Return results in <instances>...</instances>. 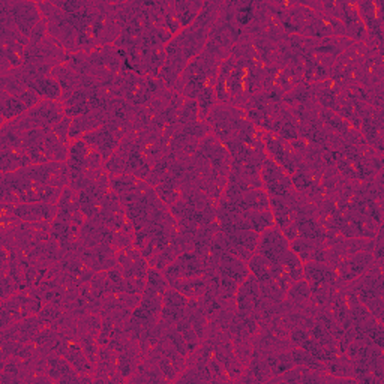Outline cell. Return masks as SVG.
<instances>
[{
	"instance_id": "6da1fadb",
	"label": "cell",
	"mask_w": 384,
	"mask_h": 384,
	"mask_svg": "<svg viewBox=\"0 0 384 384\" xmlns=\"http://www.w3.org/2000/svg\"><path fill=\"white\" fill-rule=\"evenodd\" d=\"M219 63L206 53H201L188 63L182 72L181 80L174 88V93L182 95L185 99L200 98L208 88H215L219 72Z\"/></svg>"
},
{
	"instance_id": "7a4b0ae2",
	"label": "cell",
	"mask_w": 384,
	"mask_h": 384,
	"mask_svg": "<svg viewBox=\"0 0 384 384\" xmlns=\"http://www.w3.org/2000/svg\"><path fill=\"white\" fill-rule=\"evenodd\" d=\"M345 294L348 299H353V301L365 305L374 315V319L383 323L384 284L383 269L380 264H374V267L370 272L348 283Z\"/></svg>"
},
{
	"instance_id": "3957f363",
	"label": "cell",
	"mask_w": 384,
	"mask_h": 384,
	"mask_svg": "<svg viewBox=\"0 0 384 384\" xmlns=\"http://www.w3.org/2000/svg\"><path fill=\"white\" fill-rule=\"evenodd\" d=\"M65 119V110L62 102L41 99L37 107L30 108L28 113L14 121L15 126L20 131H33V130H53Z\"/></svg>"
},
{
	"instance_id": "277c9868",
	"label": "cell",
	"mask_w": 384,
	"mask_h": 384,
	"mask_svg": "<svg viewBox=\"0 0 384 384\" xmlns=\"http://www.w3.org/2000/svg\"><path fill=\"white\" fill-rule=\"evenodd\" d=\"M210 134L221 143H225L230 137L237 134L248 123V119L242 108L232 105H215L208 116Z\"/></svg>"
},
{
	"instance_id": "5b68a950",
	"label": "cell",
	"mask_w": 384,
	"mask_h": 384,
	"mask_svg": "<svg viewBox=\"0 0 384 384\" xmlns=\"http://www.w3.org/2000/svg\"><path fill=\"white\" fill-rule=\"evenodd\" d=\"M0 11L8 14L24 38H29L32 30L44 20L38 3L28 2V0H2L0 2Z\"/></svg>"
},
{
	"instance_id": "8992f818",
	"label": "cell",
	"mask_w": 384,
	"mask_h": 384,
	"mask_svg": "<svg viewBox=\"0 0 384 384\" xmlns=\"http://www.w3.org/2000/svg\"><path fill=\"white\" fill-rule=\"evenodd\" d=\"M264 150L267 158L275 161L288 176H293L305 164L303 156L299 155L290 141L276 134H264Z\"/></svg>"
},
{
	"instance_id": "52a82bcc",
	"label": "cell",
	"mask_w": 384,
	"mask_h": 384,
	"mask_svg": "<svg viewBox=\"0 0 384 384\" xmlns=\"http://www.w3.org/2000/svg\"><path fill=\"white\" fill-rule=\"evenodd\" d=\"M117 266L122 269L125 278L132 283L137 293L141 294L146 287L149 261L134 245L117 251Z\"/></svg>"
},
{
	"instance_id": "ba28073f",
	"label": "cell",
	"mask_w": 384,
	"mask_h": 384,
	"mask_svg": "<svg viewBox=\"0 0 384 384\" xmlns=\"http://www.w3.org/2000/svg\"><path fill=\"white\" fill-rule=\"evenodd\" d=\"M162 275L165 276L168 284L176 283V281L181 279L200 278L206 275V264H204L197 252L191 250L182 252L173 263H170L168 266L162 270Z\"/></svg>"
},
{
	"instance_id": "9c48e42d",
	"label": "cell",
	"mask_w": 384,
	"mask_h": 384,
	"mask_svg": "<svg viewBox=\"0 0 384 384\" xmlns=\"http://www.w3.org/2000/svg\"><path fill=\"white\" fill-rule=\"evenodd\" d=\"M71 254H75L95 273L107 272L117 266V250L113 245H98L95 248H86L79 241Z\"/></svg>"
},
{
	"instance_id": "30bf717a",
	"label": "cell",
	"mask_w": 384,
	"mask_h": 384,
	"mask_svg": "<svg viewBox=\"0 0 384 384\" xmlns=\"http://www.w3.org/2000/svg\"><path fill=\"white\" fill-rule=\"evenodd\" d=\"M2 213L19 218L23 223L50 221L57 216V204L50 203H2Z\"/></svg>"
},
{
	"instance_id": "8fae6325",
	"label": "cell",
	"mask_w": 384,
	"mask_h": 384,
	"mask_svg": "<svg viewBox=\"0 0 384 384\" xmlns=\"http://www.w3.org/2000/svg\"><path fill=\"white\" fill-rule=\"evenodd\" d=\"M219 234L223 237L228 251L245 263L255 254L260 239V234L250 228H232L219 232Z\"/></svg>"
},
{
	"instance_id": "7c38bea8",
	"label": "cell",
	"mask_w": 384,
	"mask_h": 384,
	"mask_svg": "<svg viewBox=\"0 0 384 384\" xmlns=\"http://www.w3.org/2000/svg\"><path fill=\"white\" fill-rule=\"evenodd\" d=\"M383 110H377L366 105L361 112V126L366 146L374 149L381 156L383 155Z\"/></svg>"
},
{
	"instance_id": "4fadbf2b",
	"label": "cell",
	"mask_w": 384,
	"mask_h": 384,
	"mask_svg": "<svg viewBox=\"0 0 384 384\" xmlns=\"http://www.w3.org/2000/svg\"><path fill=\"white\" fill-rule=\"evenodd\" d=\"M290 250V241L281 232V228L273 227L260 234L255 254L261 255L273 264H278L281 257Z\"/></svg>"
},
{
	"instance_id": "5bb4252c",
	"label": "cell",
	"mask_w": 384,
	"mask_h": 384,
	"mask_svg": "<svg viewBox=\"0 0 384 384\" xmlns=\"http://www.w3.org/2000/svg\"><path fill=\"white\" fill-rule=\"evenodd\" d=\"M374 264L377 263H375L371 252L359 251L348 255L344 260H341L335 266V269L341 279H343L345 284H348L359 276L365 275L366 272H370L374 267Z\"/></svg>"
},
{
	"instance_id": "9a60e30c",
	"label": "cell",
	"mask_w": 384,
	"mask_h": 384,
	"mask_svg": "<svg viewBox=\"0 0 384 384\" xmlns=\"http://www.w3.org/2000/svg\"><path fill=\"white\" fill-rule=\"evenodd\" d=\"M173 39L176 41V44L181 47L185 57L191 62L192 59L203 53V50L209 41V30L200 29L197 26L192 24L190 28L182 29Z\"/></svg>"
},
{
	"instance_id": "2e32d148",
	"label": "cell",
	"mask_w": 384,
	"mask_h": 384,
	"mask_svg": "<svg viewBox=\"0 0 384 384\" xmlns=\"http://www.w3.org/2000/svg\"><path fill=\"white\" fill-rule=\"evenodd\" d=\"M32 311L29 292L28 290H23V292L15 293L14 296L2 302V312H0V317H2V329L28 319Z\"/></svg>"
},
{
	"instance_id": "e0dca14e",
	"label": "cell",
	"mask_w": 384,
	"mask_h": 384,
	"mask_svg": "<svg viewBox=\"0 0 384 384\" xmlns=\"http://www.w3.org/2000/svg\"><path fill=\"white\" fill-rule=\"evenodd\" d=\"M81 140L86 141L88 146L95 150L104 161H107L110 156L113 155V153L117 152L119 146H121V141H122V140H119L105 125H102V126L97 128V130L88 132Z\"/></svg>"
},
{
	"instance_id": "ac0fdd59",
	"label": "cell",
	"mask_w": 384,
	"mask_h": 384,
	"mask_svg": "<svg viewBox=\"0 0 384 384\" xmlns=\"http://www.w3.org/2000/svg\"><path fill=\"white\" fill-rule=\"evenodd\" d=\"M46 327L39 315H30L19 323H14L11 326L2 329V339L6 341H19V343H32L39 330Z\"/></svg>"
},
{
	"instance_id": "d6986e66",
	"label": "cell",
	"mask_w": 384,
	"mask_h": 384,
	"mask_svg": "<svg viewBox=\"0 0 384 384\" xmlns=\"http://www.w3.org/2000/svg\"><path fill=\"white\" fill-rule=\"evenodd\" d=\"M188 303H190V299L181 292H177L176 288L168 287L164 293V299H162V312L159 321L176 324L179 320L183 319Z\"/></svg>"
},
{
	"instance_id": "ffe728a7",
	"label": "cell",
	"mask_w": 384,
	"mask_h": 384,
	"mask_svg": "<svg viewBox=\"0 0 384 384\" xmlns=\"http://www.w3.org/2000/svg\"><path fill=\"white\" fill-rule=\"evenodd\" d=\"M290 251L294 252L303 264L308 261H327V246L303 237H296L294 241L290 242Z\"/></svg>"
},
{
	"instance_id": "44dd1931",
	"label": "cell",
	"mask_w": 384,
	"mask_h": 384,
	"mask_svg": "<svg viewBox=\"0 0 384 384\" xmlns=\"http://www.w3.org/2000/svg\"><path fill=\"white\" fill-rule=\"evenodd\" d=\"M352 46H353V42L347 38L332 37L327 39L315 41L314 51H315V54L327 59V61H330V62H336V59Z\"/></svg>"
},
{
	"instance_id": "7402d4cb",
	"label": "cell",
	"mask_w": 384,
	"mask_h": 384,
	"mask_svg": "<svg viewBox=\"0 0 384 384\" xmlns=\"http://www.w3.org/2000/svg\"><path fill=\"white\" fill-rule=\"evenodd\" d=\"M28 113V108L24 107L19 97L10 95L6 92H0V117H2V125L17 121L23 114Z\"/></svg>"
},
{
	"instance_id": "603a6c76",
	"label": "cell",
	"mask_w": 384,
	"mask_h": 384,
	"mask_svg": "<svg viewBox=\"0 0 384 384\" xmlns=\"http://www.w3.org/2000/svg\"><path fill=\"white\" fill-rule=\"evenodd\" d=\"M30 88L38 93V95L41 97V99L62 102L63 89L61 86V83H59L54 79V77H51V75L39 77V79L32 81Z\"/></svg>"
},
{
	"instance_id": "cb8c5ba5",
	"label": "cell",
	"mask_w": 384,
	"mask_h": 384,
	"mask_svg": "<svg viewBox=\"0 0 384 384\" xmlns=\"http://www.w3.org/2000/svg\"><path fill=\"white\" fill-rule=\"evenodd\" d=\"M311 297H312V288L308 281L302 278L290 284L287 290L285 301L292 306H294V308L303 310L310 305Z\"/></svg>"
},
{
	"instance_id": "d4e9b609",
	"label": "cell",
	"mask_w": 384,
	"mask_h": 384,
	"mask_svg": "<svg viewBox=\"0 0 384 384\" xmlns=\"http://www.w3.org/2000/svg\"><path fill=\"white\" fill-rule=\"evenodd\" d=\"M32 165V159L24 150L0 149V170L2 173H14L17 170Z\"/></svg>"
},
{
	"instance_id": "484cf974",
	"label": "cell",
	"mask_w": 384,
	"mask_h": 384,
	"mask_svg": "<svg viewBox=\"0 0 384 384\" xmlns=\"http://www.w3.org/2000/svg\"><path fill=\"white\" fill-rule=\"evenodd\" d=\"M203 3V0H179V2H173L177 21L182 29L190 28L194 24L199 12L201 11Z\"/></svg>"
},
{
	"instance_id": "4316f807",
	"label": "cell",
	"mask_w": 384,
	"mask_h": 384,
	"mask_svg": "<svg viewBox=\"0 0 384 384\" xmlns=\"http://www.w3.org/2000/svg\"><path fill=\"white\" fill-rule=\"evenodd\" d=\"M170 287L176 288L177 292H181L188 299H199L203 294H206L209 292V288H210L209 281H208L206 276L181 279V281H176V283L170 284Z\"/></svg>"
},
{
	"instance_id": "83f0119b",
	"label": "cell",
	"mask_w": 384,
	"mask_h": 384,
	"mask_svg": "<svg viewBox=\"0 0 384 384\" xmlns=\"http://www.w3.org/2000/svg\"><path fill=\"white\" fill-rule=\"evenodd\" d=\"M155 192L159 197V200L162 201V204L170 208V206H173L176 201L181 200L182 183L177 182L176 179L168 176L161 183H158L155 186Z\"/></svg>"
},
{
	"instance_id": "f1b7e54d",
	"label": "cell",
	"mask_w": 384,
	"mask_h": 384,
	"mask_svg": "<svg viewBox=\"0 0 384 384\" xmlns=\"http://www.w3.org/2000/svg\"><path fill=\"white\" fill-rule=\"evenodd\" d=\"M183 317L188 320V323L191 324V327L194 329L195 335L200 338V341L206 338L209 320L206 319V315L203 314V311L199 308L197 303H195L194 299H190V303H188V306H186Z\"/></svg>"
},
{
	"instance_id": "f546056e",
	"label": "cell",
	"mask_w": 384,
	"mask_h": 384,
	"mask_svg": "<svg viewBox=\"0 0 384 384\" xmlns=\"http://www.w3.org/2000/svg\"><path fill=\"white\" fill-rule=\"evenodd\" d=\"M79 210H80L79 192L74 191L71 186L63 188L61 199L57 201V218L70 221L74 213H77Z\"/></svg>"
},
{
	"instance_id": "4dcf8cb0",
	"label": "cell",
	"mask_w": 384,
	"mask_h": 384,
	"mask_svg": "<svg viewBox=\"0 0 384 384\" xmlns=\"http://www.w3.org/2000/svg\"><path fill=\"white\" fill-rule=\"evenodd\" d=\"M245 223L252 232L261 234L269 228L276 227L275 216H273L272 210H260V212H246L243 213Z\"/></svg>"
},
{
	"instance_id": "1f68e13d",
	"label": "cell",
	"mask_w": 384,
	"mask_h": 384,
	"mask_svg": "<svg viewBox=\"0 0 384 384\" xmlns=\"http://www.w3.org/2000/svg\"><path fill=\"white\" fill-rule=\"evenodd\" d=\"M223 3L221 0H213V2H204L201 11L199 12L197 19L194 21V26H197L200 29L209 30L213 28V24L216 23V20L219 19V12L221 8H223Z\"/></svg>"
},
{
	"instance_id": "d6a6232c",
	"label": "cell",
	"mask_w": 384,
	"mask_h": 384,
	"mask_svg": "<svg viewBox=\"0 0 384 384\" xmlns=\"http://www.w3.org/2000/svg\"><path fill=\"white\" fill-rule=\"evenodd\" d=\"M0 149L23 150V131L14 122L3 123L0 131Z\"/></svg>"
},
{
	"instance_id": "836d02e7",
	"label": "cell",
	"mask_w": 384,
	"mask_h": 384,
	"mask_svg": "<svg viewBox=\"0 0 384 384\" xmlns=\"http://www.w3.org/2000/svg\"><path fill=\"white\" fill-rule=\"evenodd\" d=\"M140 179H137L132 174H119V176H110V190L119 197H125L135 191L137 185H139Z\"/></svg>"
},
{
	"instance_id": "e575fe53",
	"label": "cell",
	"mask_w": 384,
	"mask_h": 384,
	"mask_svg": "<svg viewBox=\"0 0 384 384\" xmlns=\"http://www.w3.org/2000/svg\"><path fill=\"white\" fill-rule=\"evenodd\" d=\"M51 77L61 83V86L63 89V95L71 93L80 83V75H77L72 70L68 68V65H61L56 66L53 71H51Z\"/></svg>"
},
{
	"instance_id": "d590c367",
	"label": "cell",
	"mask_w": 384,
	"mask_h": 384,
	"mask_svg": "<svg viewBox=\"0 0 384 384\" xmlns=\"http://www.w3.org/2000/svg\"><path fill=\"white\" fill-rule=\"evenodd\" d=\"M68 68L72 70L77 75H93L97 77V68L90 62V57L86 53H71L68 59Z\"/></svg>"
},
{
	"instance_id": "8d00e7d4",
	"label": "cell",
	"mask_w": 384,
	"mask_h": 384,
	"mask_svg": "<svg viewBox=\"0 0 384 384\" xmlns=\"http://www.w3.org/2000/svg\"><path fill=\"white\" fill-rule=\"evenodd\" d=\"M279 266L283 269L287 276L293 281H299L303 278V263L297 259V255L292 251H287L279 260Z\"/></svg>"
},
{
	"instance_id": "74e56055",
	"label": "cell",
	"mask_w": 384,
	"mask_h": 384,
	"mask_svg": "<svg viewBox=\"0 0 384 384\" xmlns=\"http://www.w3.org/2000/svg\"><path fill=\"white\" fill-rule=\"evenodd\" d=\"M260 177H261V182L263 186L264 185H269V183H275V182H281L284 181L287 177H292L288 176L283 168H281L275 161H272L270 158H266V161L263 162L261 170H260Z\"/></svg>"
},
{
	"instance_id": "f35d334b",
	"label": "cell",
	"mask_w": 384,
	"mask_h": 384,
	"mask_svg": "<svg viewBox=\"0 0 384 384\" xmlns=\"http://www.w3.org/2000/svg\"><path fill=\"white\" fill-rule=\"evenodd\" d=\"M107 273V278L110 281V284H112V288L114 293H134V294H139L137 293L135 287L132 285V283H130L123 275L122 269L116 266L113 269H110L105 272Z\"/></svg>"
},
{
	"instance_id": "ab89813d",
	"label": "cell",
	"mask_w": 384,
	"mask_h": 384,
	"mask_svg": "<svg viewBox=\"0 0 384 384\" xmlns=\"http://www.w3.org/2000/svg\"><path fill=\"white\" fill-rule=\"evenodd\" d=\"M301 83H302V75L296 72L293 68H290V66H285L281 70V72L276 77V81H275L276 86L284 92V95L288 92H292Z\"/></svg>"
},
{
	"instance_id": "60d3db41",
	"label": "cell",
	"mask_w": 384,
	"mask_h": 384,
	"mask_svg": "<svg viewBox=\"0 0 384 384\" xmlns=\"http://www.w3.org/2000/svg\"><path fill=\"white\" fill-rule=\"evenodd\" d=\"M102 324V315L101 314H84L77 320V330L79 335L81 334H99Z\"/></svg>"
},
{
	"instance_id": "b9f144b4",
	"label": "cell",
	"mask_w": 384,
	"mask_h": 384,
	"mask_svg": "<svg viewBox=\"0 0 384 384\" xmlns=\"http://www.w3.org/2000/svg\"><path fill=\"white\" fill-rule=\"evenodd\" d=\"M79 343L88 359L92 363L97 365L98 356H99V348H101V345L98 344V335L97 334H81V335H79Z\"/></svg>"
},
{
	"instance_id": "7bdbcfd3",
	"label": "cell",
	"mask_w": 384,
	"mask_h": 384,
	"mask_svg": "<svg viewBox=\"0 0 384 384\" xmlns=\"http://www.w3.org/2000/svg\"><path fill=\"white\" fill-rule=\"evenodd\" d=\"M200 121L199 119V102L195 99H186L183 107L179 110L176 123L177 125H190Z\"/></svg>"
},
{
	"instance_id": "ee69618b",
	"label": "cell",
	"mask_w": 384,
	"mask_h": 384,
	"mask_svg": "<svg viewBox=\"0 0 384 384\" xmlns=\"http://www.w3.org/2000/svg\"><path fill=\"white\" fill-rule=\"evenodd\" d=\"M233 341V350L237 357V361L241 362L245 368L250 365L252 356H254V345L251 338L246 339H232Z\"/></svg>"
},
{
	"instance_id": "f6af8a7d",
	"label": "cell",
	"mask_w": 384,
	"mask_h": 384,
	"mask_svg": "<svg viewBox=\"0 0 384 384\" xmlns=\"http://www.w3.org/2000/svg\"><path fill=\"white\" fill-rule=\"evenodd\" d=\"M197 102H199V119L201 122H206L213 107L216 105L215 88H208L204 90L200 95V98L197 99Z\"/></svg>"
},
{
	"instance_id": "bcb514c9",
	"label": "cell",
	"mask_w": 384,
	"mask_h": 384,
	"mask_svg": "<svg viewBox=\"0 0 384 384\" xmlns=\"http://www.w3.org/2000/svg\"><path fill=\"white\" fill-rule=\"evenodd\" d=\"M162 299H164V296L162 294L149 292V290H144V292L141 293L140 305L144 310L149 311L152 315H155V317L159 319L161 312H162Z\"/></svg>"
},
{
	"instance_id": "7dc6e473",
	"label": "cell",
	"mask_w": 384,
	"mask_h": 384,
	"mask_svg": "<svg viewBox=\"0 0 384 384\" xmlns=\"http://www.w3.org/2000/svg\"><path fill=\"white\" fill-rule=\"evenodd\" d=\"M162 29H164L165 32H168L173 38L177 35L179 32L182 30L181 24H179V21H177L173 2H165V8H164V26H162Z\"/></svg>"
},
{
	"instance_id": "c3c4849f",
	"label": "cell",
	"mask_w": 384,
	"mask_h": 384,
	"mask_svg": "<svg viewBox=\"0 0 384 384\" xmlns=\"http://www.w3.org/2000/svg\"><path fill=\"white\" fill-rule=\"evenodd\" d=\"M176 327L179 329V332H181L182 336L185 338V341L188 343V345H190L191 353L195 352V350H197V348L200 347L201 341H200V338H199L197 335H195V332H194V329L191 327V324L188 323V320L183 317V319H181V320H179V321L176 323Z\"/></svg>"
},
{
	"instance_id": "681fc988",
	"label": "cell",
	"mask_w": 384,
	"mask_h": 384,
	"mask_svg": "<svg viewBox=\"0 0 384 384\" xmlns=\"http://www.w3.org/2000/svg\"><path fill=\"white\" fill-rule=\"evenodd\" d=\"M102 168L105 170V173L108 176H119V174H128V168L123 158L119 155V153H113L107 161H104Z\"/></svg>"
},
{
	"instance_id": "f907efd6",
	"label": "cell",
	"mask_w": 384,
	"mask_h": 384,
	"mask_svg": "<svg viewBox=\"0 0 384 384\" xmlns=\"http://www.w3.org/2000/svg\"><path fill=\"white\" fill-rule=\"evenodd\" d=\"M48 38V21L42 20L35 29L32 30L29 37V44L30 46H39Z\"/></svg>"
},
{
	"instance_id": "816d5d0a",
	"label": "cell",
	"mask_w": 384,
	"mask_h": 384,
	"mask_svg": "<svg viewBox=\"0 0 384 384\" xmlns=\"http://www.w3.org/2000/svg\"><path fill=\"white\" fill-rule=\"evenodd\" d=\"M59 10H62L65 14L68 15H72L77 14L84 10V6H86V0L84 2H79V0H61V2H53Z\"/></svg>"
},
{
	"instance_id": "f5cc1de1",
	"label": "cell",
	"mask_w": 384,
	"mask_h": 384,
	"mask_svg": "<svg viewBox=\"0 0 384 384\" xmlns=\"http://www.w3.org/2000/svg\"><path fill=\"white\" fill-rule=\"evenodd\" d=\"M20 99H21V102L24 104V107L28 108V112L30 108H33V107H37L39 102H41V97L38 95V93L33 90L32 88H29L28 90H26L24 93H21V95L19 97Z\"/></svg>"
}]
</instances>
